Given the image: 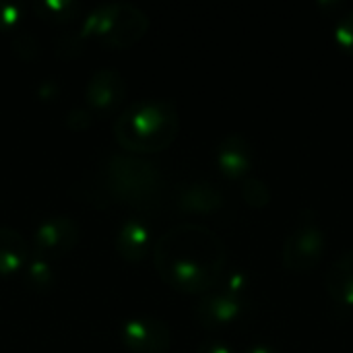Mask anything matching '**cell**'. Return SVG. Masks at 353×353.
Here are the masks:
<instances>
[{"mask_svg":"<svg viewBox=\"0 0 353 353\" xmlns=\"http://www.w3.org/2000/svg\"><path fill=\"white\" fill-rule=\"evenodd\" d=\"M153 263L163 283L176 292L205 296L223 279L228 250L211 228L201 223H178L157 238Z\"/></svg>","mask_w":353,"mask_h":353,"instance_id":"cell-1","label":"cell"},{"mask_svg":"<svg viewBox=\"0 0 353 353\" xmlns=\"http://www.w3.org/2000/svg\"><path fill=\"white\" fill-rule=\"evenodd\" d=\"M180 132V114L170 99H139L122 110L114 122V139L128 153H157L168 149Z\"/></svg>","mask_w":353,"mask_h":353,"instance_id":"cell-2","label":"cell"},{"mask_svg":"<svg viewBox=\"0 0 353 353\" xmlns=\"http://www.w3.org/2000/svg\"><path fill=\"white\" fill-rule=\"evenodd\" d=\"M108 192L126 205L149 209L161 196L163 176L159 168L139 155H112L103 170Z\"/></svg>","mask_w":353,"mask_h":353,"instance_id":"cell-3","label":"cell"},{"mask_svg":"<svg viewBox=\"0 0 353 353\" xmlns=\"http://www.w3.org/2000/svg\"><path fill=\"white\" fill-rule=\"evenodd\" d=\"M149 29V14L132 2H103L89 10L81 25L83 39L93 37L112 48L137 43Z\"/></svg>","mask_w":353,"mask_h":353,"instance_id":"cell-4","label":"cell"},{"mask_svg":"<svg viewBox=\"0 0 353 353\" xmlns=\"http://www.w3.org/2000/svg\"><path fill=\"white\" fill-rule=\"evenodd\" d=\"M327 236L312 219H302L285 238L281 248V265L285 271L302 275L319 267L325 256Z\"/></svg>","mask_w":353,"mask_h":353,"instance_id":"cell-5","label":"cell"},{"mask_svg":"<svg viewBox=\"0 0 353 353\" xmlns=\"http://www.w3.org/2000/svg\"><path fill=\"white\" fill-rule=\"evenodd\" d=\"M120 341L132 353H168L172 333L165 321L153 314H137L124 321Z\"/></svg>","mask_w":353,"mask_h":353,"instance_id":"cell-6","label":"cell"},{"mask_svg":"<svg viewBox=\"0 0 353 353\" xmlns=\"http://www.w3.org/2000/svg\"><path fill=\"white\" fill-rule=\"evenodd\" d=\"M79 225L68 215H48L33 232V254L41 259H58L70 252L79 242Z\"/></svg>","mask_w":353,"mask_h":353,"instance_id":"cell-7","label":"cell"},{"mask_svg":"<svg viewBox=\"0 0 353 353\" xmlns=\"http://www.w3.org/2000/svg\"><path fill=\"white\" fill-rule=\"evenodd\" d=\"M244 312V298L228 294L219 288L199 298L194 304V321L209 331H217L236 323Z\"/></svg>","mask_w":353,"mask_h":353,"instance_id":"cell-8","label":"cell"},{"mask_svg":"<svg viewBox=\"0 0 353 353\" xmlns=\"http://www.w3.org/2000/svg\"><path fill=\"white\" fill-rule=\"evenodd\" d=\"M126 97V79L116 68L95 70L85 85V103L93 114H112Z\"/></svg>","mask_w":353,"mask_h":353,"instance_id":"cell-9","label":"cell"},{"mask_svg":"<svg viewBox=\"0 0 353 353\" xmlns=\"http://www.w3.org/2000/svg\"><path fill=\"white\" fill-rule=\"evenodd\" d=\"M215 163L219 174L225 176L228 180L244 182L254 163L252 145L246 141V137L238 132H230L215 147Z\"/></svg>","mask_w":353,"mask_h":353,"instance_id":"cell-10","label":"cell"},{"mask_svg":"<svg viewBox=\"0 0 353 353\" xmlns=\"http://www.w3.org/2000/svg\"><path fill=\"white\" fill-rule=\"evenodd\" d=\"M176 209L186 215H199V217H211L219 213L225 205L223 192L211 184V182H186L176 192Z\"/></svg>","mask_w":353,"mask_h":353,"instance_id":"cell-11","label":"cell"},{"mask_svg":"<svg viewBox=\"0 0 353 353\" xmlns=\"http://www.w3.org/2000/svg\"><path fill=\"white\" fill-rule=\"evenodd\" d=\"M116 252L126 263H141L151 248V230L141 217H128L114 238Z\"/></svg>","mask_w":353,"mask_h":353,"instance_id":"cell-12","label":"cell"},{"mask_svg":"<svg viewBox=\"0 0 353 353\" xmlns=\"http://www.w3.org/2000/svg\"><path fill=\"white\" fill-rule=\"evenodd\" d=\"M325 290L329 298L345 310L353 308V248L341 252L325 275Z\"/></svg>","mask_w":353,"mask_h":353,"instance_id":"cell-13","label":"cell"},{"mask_svg":"<svg viewBox=\"0 0 353 353\" xmlns=\"http://www.w3.org/2000/svg\"><path fill=\"white\" fill-rule=\"evenodd\" d=\"M27 261L29 244L25 236L10 225H0V279L12 277L23 271Z\"/></svg>","mask_w":353,"mask_h":353,"instance_id":"cell-14","label":"cell"},{"mask_svg":"<svg viewBox=\"0 0 353 353\" xmlns=\"http://www.w3.org/2000/svg\"><path fill=\"white\" fill-rule=\"evenodd\" d=\"M56 279V273H54V267H52V261L48 259H41V256H29V261L25 263L23 267V281L33 288V290H48L52 288Z\"/></svg>","mask_w":353,"mask_h":353,"instance_id":"cell-15","label":"cell"},{"mask_svg":"<svg viewBox=\"0 0 353 353\" xmlns=\"http://www.w3.org/2000/svg\"><path fill=\"white\" fill-rule=\"evenodd\" d=\"M33 10L46 21L66 23L79 14L81 4L77 0H39L33 4Z\"/></svg>","mask_w":353,"mask_h":353,"instance_id":"cell-16","label":"cell"},{"mask_svg":"<svg viewBox=\"0 0 353 353\" xmlns=\"http://www.w3.org/2000/svg\"><path fill=\"white\" fill-rule=\"evenodd\" d=\"M244 203L252 209H265L271 203V188L261 178H246L242 182Z\"/></svg>","mask_w":353,"mask_h":353,"instance_id":"cell-17","label":"cell"},{"mask_svg":"<svg viewBox=\"0 0 353 353\" xmlns=\"http://www.w3.org/2000/svg\"><path fill=\"white\" fill-rule=\"evenodd\" d=\"M335 43L339 50L353 58V10L343 12L335 23Z\"/></svg>","mask_w":353,"mask_h":353,"instance_id":"cell-18","label":"cell"},{"mask_svg":"<svg viewBox=\"0 0 353 353\" xmlns=\"http://www.w3.org/2000/svg\"><path fill=\"white\" fill-rule=\"evenodd\" d=\"M23 21V6L14 0H0V31H14Z\"/></svg>","mask_w":353,"mask_h":353,"instance_id":"cell-19","label":"cell"},{"mask_svg":"<svg viewBox=\"0 0 353 353\" xmlns=\"http://www.w3.org/2000/svg\"><path fill=\"white\" fill-rule=\"evenodd\" d=\"M12 48L23 60H31L39 54V41L29 31H14Z\"/></svg>","mask_w":353,"mask_h":353,"instance_id":"cell-20","label":"cell"},{"mask_svg":"<svg viewBox=\"0 0 353 353\" xmlns=\"http://www.w3.org/2000/svg\"><path fill=\"white\" fill-rule=\"evenodd\" d=\"M217 288H219V290H223V292H228V294H234V296L244 298V296H246V290H248V279H246V275H244V273L234 271V273L223 275V279L219 281V285H217Z\"/></svg>","mask_w":353,"mask_h":353,"instance_id":"cell-21","label":"cell"},{"mask_svg":"<svg viewBox=\"0 0 353 353\" xmlns=\"http://www.w3.org/2000/svg\"><path fill=\"white\" fill-rule=\"evenodd\" d=\"M93 122V112L89 108H83V105H74L68 110L66 114V124L72 128V130H85L89 128Z\"/></svg>","mask_w":353,"mask_h":353,"instance_id":"cell-22","label":"cell"},{"mask_svg":"<svg viewBox=\"0 0 353 353\" xmlns=\"http://www.w3.org/2000/svg\"><path fill=\"white\" fill-rule=\"evenodd\" d=\"M196 353H236L232 350L230 343L221 341V339H205L199 343Z\"/></svg>","mask_w":353,"mask_h":353,"instance_id":"cell-23","label":"cell"},{"mask_svg":"<svg viewBox=\"0 0 353 353\" xmlns=\"http://www.w3.org/2000/svg\"><path fill=\"white\" fill-rule=\"evenodd\" d=\"M46 89V93L43 95H39L41 99H56V95H58V83L54 81V79H46V81H41L39 83V87H37V91H43Z\"/></svg>","mask_w":353,"mask_h":353,"instance_id":"cell-24","label":"cell"},{"mask_svg":"<svg viewBox=\"0 0 353 353\" xmlns=\"http://www.w3.org/2000/svg\"><path fill=\"white\" fill-rule=\"evenodd\" d=\"M242 353H281L277 347L273 345H267V343H256V345H250L246 347Z\"/></svg>","mask_w":353,"mask_h":353,"instance_id":"cell-25","label":"cell"}]
</instances>
